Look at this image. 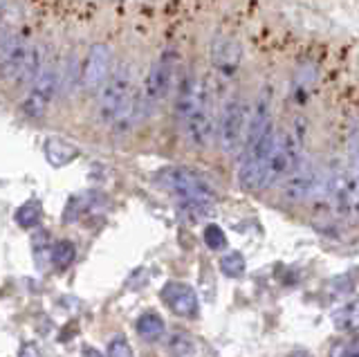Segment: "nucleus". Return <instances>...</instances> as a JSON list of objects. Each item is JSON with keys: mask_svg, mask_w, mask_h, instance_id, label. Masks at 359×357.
I'll return each instance as SVG.
<instances>
[{"mask_svg": "<svg viewBox=\"0 0 359 357\" xmlns=\"http://www.w3.org/2000/svg\"><path fill=\"white\" fill-rule=\"evenodd\" d=\"M155 184L164 189L168 196L175 198V205L196 203V205H211L216 203V191L198 171L187 169V166H166L157 171Z\"/></svg>", "mask_w": 359, "mask_h": 357, "instance_id": "obj_1", "label": "nucleus"}, {"mask_svg": "<svg viewBox=\"0 0 359 357\" xmlns=\"http://www.w3.org/2000/svg\"><path fill=\"white\" fill-rule=\"evenodd\" d=\"M301 160H303V135L301 133L297 128L278 133L276 147L265 164L261 189L280 184L301 164Z\"/></svg>", "mask_w": 359, "mask_h": 357, "instance_id": "obj_2", "label": "nucleus"}, {"mask_svg": "<svg viewBox=\"0 0 359 357\" xmlns=\"http://www.w3.org/2000/svg\"><path fill=\"white\" fill-rule=\"evenodd\" d=\"M247 124H250V110L247 104L238 95L229 97L227 102L222 104L220 117H218V144L220 151L229 158L241 155L245 149V140H247Z\"/></svg>", "mask_w": 359, "mask_h": 357, "instance_id": "obj_3", "label": "nucleus"}, {"mask_svg": "<svg viewBox=\"0 0 359 357\" xmlns=\"http://www.w3.org/2000/svg\"><path fill=\"white\" fill-rule=\"evenodd\" d=\"M177 65H180V61H177L175 50H164L160 57L153 61L151 70L144 79V88L140 93L146 115L171 95L173 86H175V76H177Z\"/></svg>", "mask_w": 359, "mask_h": 357, "instance_id": "obj_4", "label": "nucleus"}, {"mask_svg": "<svg viewBox=\"0 0 359 357\" xmlns=\"http://www.w3.org/2000/svg\"><path fill=\"white\" fill-rule=\"evenodd\" d=\"M133 65L121 61L112 68L110 76L99 90V117L104 124H112L121 108L128 104L133 97Z\"/></svg>", "mask_w": 359, "mask_h": 357, "instance_id": "obj_5", "label": "nucleus"}, {"mask_svg": "<svg viewBox=\"0 0 359 357\" xmlns=\"http://www.w3.org/2000/svg\"><path fill=\"white\" fill-rule=\"evenodd\" d=\"M56 90H59V70L52 61H45L39 76L29 86L25 102H22V113L29 119H41L54 102Z\"/></svg>", "mask_w": 359, "mask_h": 357, "instance_id": "obj_6", "label": "nucleus"}, {"mask_svg": "<svg viewBox=\"0 0 359 357\" xmlns=\"http://www.w3.org/2000/svg\"><path fill=\"white\" fill-rule=\"evenodd\" d=\"M334 205L348 218L359 214V130H355V135L351 137L348 164L344 166V180L339 194L334 198Z\"/></svg>", "mask_w": 359, "mask_h": 357, "instance_id": "obj_7", "label": "nucleus"}, {"mask_svg": "<svg viewBox=\"0 0 359 357\" xmlns=\"http://www.w3.org/2000/svg\"><path fill=\"white\" fill-rule=\"evenodd\" d=\"M180 126H182L184 137L194 149L209 147L218 128V119H216V113H213V102H211V90L205 95V99L198 104V108Z\"/></svg>", "mask_w": 359, "mask_h": 357, "instance_id": "obj_8", "label": "nucleus"}, {"mask_svg": "<svg viewBox=\"0 0 359 357\" xmlns=\"http://www.w3.org/2000/svg\"><path fill=\"white\" fill-rule=\"evenodd\" d=\"M321 191V173L310 160H301V164L280 182V196L287 203H306L314 194Z\"/></svg>", "mask_w": 359, "mask_h": 357, "instance_id": "obj_9", "label": "nucleus"}, {"mask_svg": "<svg viewBox=\"0 0 359 357\" xmlns=\"http://www.w3.org/2000/svg\"><path fill=\"white\" fill-rule=\"evenodd\" d=\"M112 68V50L106 43L90 46L81 65V88L86 93H97L106 83Z\"/></svg>", "mask_w": 359, "mask_h": 357, "instance_id": "obj_10", "label": "nucleus"}, {"mask_svg": "<svg viewBox=\"0 0 359 357\" xmlns=\"http://www.w3.org/2000/svg\"><path fill=\"white\" fill-rule=\"evenodd\" d=\"M32 46L34 43L22 34H7L0 39V79L16 86Z\"/></svg>", "mask_w": 359, "mask_h": 357, "instance_id": "obj_11", "label": "nucleus"}, {"mask_svg": "<svg viewBox=\"0 0 359 357\" xmlns=\"http://www.w3.org/2000/svg\"><path fill=\"white\" fill-rule=\"evenodd\" d=\"M211 63L224 79H233L243 65V46L236 39L220 34L211 43Z\"/></svg>", "mask_w": 359, "mask_h": 357, "instance_id": "obj_12", "label": "nucleus"}, {"mask_svg": "<svg viewBox=\"0 0 359 357\" xmlns=\"http://www.w3.org/2000/svg\"><path fill=\"white\" fill-rule=\"evenodd\" d=\"M162 299L164 304L171 308L177 317H196L198 315V295L196 290L187 285V283H180V281H168L164 288H162Z\"/></svg>", "mask_w": 359, "mask_h": 357, "instance_id": "obj_13", "label": "nucleus"}, {"mask_svg": "<svg viewBox=\"0 0 359 357\" xmlns=\"http://www.w3.org/2000/svg\"><path fill=\"white\" fill-rule=\"evenodd\" d=\"M79 155L76 147H72L70 142H65L61 137H50L45 140V158L52 166H65L70 164Z\"/></svg>", "mask_w": 359, "mask_h": 357, "instance_id": "obj_14", "label": "nucleus"}, {"mask_svg": "<svg viewBox=\"0 0 359 357\" xmlns=\"http://www.w3.org/2000/svg\"><path fill=\"white\" fill-rule=\"evenodd\" d=\"M332 326L341 332H355L359 330V297L346 301L344 306H339L332 312Z\"/></svg>", "mask_w": 359, "mask_h": 357, "instance_id": "obj_15", "label": "nucleus"}, {"mask_svg": "<svg viewBox=\"0 0 359 357\" xmlns=\"http://www.w3.org/2000/svg\"><path fill=\"white\" fill-rule=\"evenodd\" d=\"M137 335L144 342H157L164 335V319L157 312H144V315L135 323Z\"/></svg>", "mask_w": 359, "mask_h": 357, "instance_id": "obj_16", "label": "nucleus"}, {"mask_svg": "<svg viewBox=\"0 0 359 357\" xmlns=\"http://www.w3.org/2000/svg\"><path fill=\"white\" fill-rule=\"evenodd\" d=\"M93 207H95V194H83V196L70 198V203H67L65 214H63L65 225H72V222H76L86 214V211H90Z\"/></svg>", "mask_w": 359, "mask_h": 357, "instance_id": "obj_17", "label": "nucleus"}, {"mask_svg": "<svg viewBox=\"0 0 359 357\" xmlns=\"http://www.w3.org/2000/svg\"><path fill=\"white\" fill-rule=\"evenodd\" d=\"M41 216H43V207H41L39 200H27L25 205L18 207L16 222H18V227H22V229H32V227H36L41 222Z\"/></svg>", "mask_w": 359, "mask_h": 357, "instance_id": "obj_18", "label": "nucleus"}, {"mask_svg": "<svg viewBox=\"0 0 359 357\" xmlns=\"http://www.w3.org/2000/svg\"><path fill=\"white\" fill-rule=\"evenodd\" d=\"M245 270H247V263H245V256L241 252H229L220 259V272L224 276L238 278L245 274Z\"/></svg>", "mask_w": 359, "mask_h": 357, "instance_id": "obj_19", "label": "nucleus"}, {"mask_svg": "<svg viewBox=\"0 0 359 357\" xmlns=\"http://www.w3.org/2000/svg\"><path fill=\"white\" fill-rule=\"evenodd\" d=\"M74 254H76V250H74V245H72L70 241H59V243H56L54 248H52L50 259H52L54 267H59V270H65V267H70V265H72Z\"/></svg>", "mask_w": 359, "mask_h": 357, "instance_id": "obj_20", "label": "nucleus"}, {"mask_svg": "<svg viewBox=\"0 0 359 357\" xmlns=\"http://www.w3.org/2000/svg\"><path fill=\"white\" fill-rule=\"evenodd\" d=\"M168 351L173 357H196V344L184 332H173L168 339Z\"/></svg>", "mask_w": 359, "mask_h": 357, "instance_id": "obj_21", "label": "nucleus"}, {"mask_svg": "<svg viewBox=\"0 0 359 357\" xmlns=\"http://www.w3.org/2000/svg\"><path fill=\"white\" fill-rule=\"evenodd\" d=\"M205 245L213 252H220L227 248V236H224V231L216 225V222H209L205 227Z\"/></svg>", "mask_w": 359, "mask_h": 357, "instance_id": "obj_22", "label": "nucleus"}, {"mask_svg": "<svg viewBox=\"0 0 359 357\" xmlns=\"http://www.w3.org/2000/svg\"><path fill=\"white\" fill-rule=\"evenodd\" d=\"M328 357H359V339H348V342L332 344Z\"/></svg>", "mask_w": 359, "mask_h": 357, "instance_id": "obj_23", "label": "nucleus"}, {"mask_svg": "<svg viewBox=\"0 0 359 357\" xmlns=\"http://www.w3.org/2000/svg\"><path fill=\"white\" fill-rule=\"evenodd\" d=\"M108 357H135L128 342L123 337H115L108 344Z\"/></svg>", "mask_w": 359, "mask_h": 357, "instance_id": "obj_24", "label": "nucleus"}, {"mask_svg": "<svg viewBox=\"0 0 359 357\" xmlns=\"http://www.w3.org/2000/svg\"><path fill=\"white\" fill-rule=\"evenodd\" d=\"M18 357H43V355H41V351L36 349V344H22V349H20Z\"/></svg>", "mask_w": 359, "mask_h": 357, "instance_id": "obj_25", "label": "nucleus"}, {"mask_svg": "<svg viewBox=\"0 0 359 357\" xmlns=\"http://www.w3.org/2000/svg\"><path fill=\"white\" fill-rule=\"evenodd\" d=\"M83 357H104V355H101L97 349H90V346H88V349L83 351Z\"/></svg>", "mask_w": 359, "mask_h": 357, "instance_id": "obj_26", "label": "nucleus"}, {"mask_svg": "<svg viewBox=\"0 0 359 357\" xmlns=\"http://www.w3.org/2000/svg\"><path fill=\"white\" fill-rule=\"evenodd\" d=\"M290 357H312L306 349H299V351H294V353H292Z\"/></svg>", "mask_w": 359, "mask_h": 357, "instance_id": "obj_27", "label": "nucleus"}]
</instances>
